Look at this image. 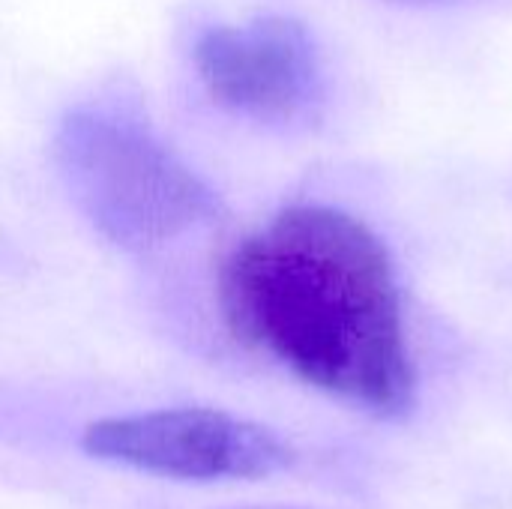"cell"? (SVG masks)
<instances>
[{"instance_id":"3957f363","label":"cell","mask_w":512,"mask_h":509,"mask_svg":"<svg viewBox=\"0 0 512 509\" xmlns=\"http://www.w3.org/2000/svg\"><path fill=\"white\" fill-rule=\"evenodd\" d=\"M90 456L174 480H261L291 462L261 423L213 408H162L105 417L84 429Z\"/></svg>"},{"instance_id":"6da1fadb","label":"cell","mask_w":512,"mask_h":509,"mask_svg":"<svg viewBox=\"0 0 512 509\" xmlns=\"http://www.w3.org/2000/svg\"><path fill=\"white\" fill-rule=\"evenodd\" d=\"M225 327L300 381L375 414H405L414 366L384 240L357 216L300 204L249 234L219 270Z\"/></svg>"},{"instance_id":"7a4b0ae2","label":"cell","mask_w":512,"mask_h":509,"mask_svg":"<svg viewBox=\"0 0 512 509\" xmlns=\"http://www.w3.org/2000/svg\"><path fill=\"white\" fill-rule=\"evenodd\" d=\"M54 159L81 213L123 249L162 246L222 210L216 192L147 126L111 111L66 114Z\"/></svg>"},{"instance_id":"277c9868","label":"cell","mask_w":512,"mask_h":509,"mask_svg":"<svg viewBox=\"0 0 512 509\" xmlns=\"http://www.w3.org/2000/svg\"><path fill=\"white\" fill-rule=\"evenodd\" d=\"M210 99L255 123H300L324 96L312 33L285 15L207 30L192 51Z\"/></svg>"}]
</instances>
